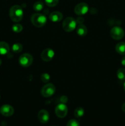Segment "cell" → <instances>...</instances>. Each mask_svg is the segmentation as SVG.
I'll return each instance as SVG.
<instances>
[{
	"label": "cell",
	"mask_w": 125,
	"mask_h": 126,
	"mask_svg": "<svg viewBox=\"0 0 125 126\" xmlns=\"http://www.w3.org/2000/svg\"><path fill=\"white\" fill-rule=\"evenodd\" d=\"M38 120L42 124H46L49 122L50 116L49 112L45 110H41L39 111L38 114Z\"/></svg>",
	"instance_id": "8fae6325"
},
{
	"label": "cell",
	"mask_w": 125,
	"mask_h": 126,
	"mask_svg": "<svg viewBox=\"0 0 125 126\" xmlns=\"http://www.w3.org/2000/svg\"><path fill=\"white\" fill-rule=\"evenodd\" d=\"M62 28L66 32H71L73 31L77 26V22L74 18L71 17H67L62 22Z\"/></svg>",
	"instance_id": "3957f363"
},
{
	"label": "cell",
	"mask_w": 125,
	"mask_h": 126,
	"mask_svg": "<svg viewBox=\"0 0 125 126\" xmlns=\"http://www.w3.org/2000/svg\"><path fill=\"white\" fill-rule=\"evenodd\" d=\"M12 29L13 30V32H14L15 33H20L23 30V27H22V25L16 23V24H14L12 26Z\"/></svg>",
	"instance_id": "ffe728a7"
},
{
	"label": "cell",
	"mask_w": 125,
	"mask_h": 126,
	"mask_svg": "<svg viewBox=\"0 0 125 126\" xmlns=\"http://www.w3.org/2000/svg\"><path fill=\"white\" fill-rule=\"evenodd\" d=\"M83 21H84V20H83V18H82V17H79V18H77L76 22H77V23H78V24H82V23H83Z\"/></svg>",
	"instance_id": "cb8c5ba5"
},
{
	"label": "cell",
	"mask_w": 125,
	"mask_h": 126,
	"mask_svg": "<svg viewBox=\"0 0 125 126\" xmlns=\"http://www.w3.org/2000/svg\"><path fill=\"white\" fill-rule=\"evenodd\" d=\"M55 52L53 50L50 48H46L44 49L41 54V59L42 60L45 62H49L53 58Z\"/></svg>",
	"instance_id": "9c48e42d"
},
{
	"label": "cell",
	"mask_w": 125,
	"mask_h": 126,
	"mask_svg": "<svg viewBox=\"0 0 125 126\" xmlns=\"http://www.w3.org/2000/svg\"><path fill=\"white\" fill-rule=\"evenodd\" d=\"M1 63H2V61H1V60L0 59V65H1Z\"/></svg>",
	"instance_id": "f1b7e54d"
},
{
	"label": "cell",
	"mask_w": 125,
	"mask_h": 126,
	"mask_svg": "<svg viewBox=\"0 0 125 126\" xmlns=\"http://www.w3.org/2000/svg\"><path fill=\"white\" fill-rule=\"evenodd\" d=\"M89 10L88 4L85 2H80L74 8V12L78 16L85 15L88 12Z\"/></svg>",
	"instance_id": "ba28073f"
},
{
	"label": "cell",
	"mask_w": 125,
	"mask_h": 126,
	"mask_svg": "<svg viewBox=\"0 0 125 126\" xmlns=\"http://www.w3.org/2000/svg\"><path fill=\"white\" fill-rule=\"evenodd\" d=\"M9 46L6 42H0V54L1 55H6L9 52Z\"/></svg>",
	"instance_id": "4fadbf2b"
},
{
	"label": "cell",
	"mask_w": 125,
	"mask_h": 126,
	"mask_svg": "<svg viewBox=\"0 0 125 126\" xmlns=\"http://www.w3.org/2000/svg\"><path fill=\"white\" fill-rule=\"evenodd\" d=\"M41 81L44 83H48L50 79V76L49 74L47 73H43L40 76Z\"/></svg>",
	"instance_id": "7402d4cb"
},
{
	"label": "cell",
	"mask_w": 125,
	"mask_h": 126,
	"mask_svg": "<svg viewBox=\"0 0 125 126\" xmlns=\"http://www.w3.org/2000/svg\"><path fill=\"white\" fill-rule=\"evenodd\" d=\"M67 101V98H66V97H64V96H63V97H61V102H62V103H65V102H66Z\"/></svg>",
	"instance_id": "d4e9b609"
},
{
	"label": "cell",
	"mask_w": 125,
	"mask_h": 126,
	"mask_svg": "<svg viewBox=\"0 0 125 126\" xmlns=\"http://www.w3.org/2000/svg\"><path fill=\"white\" fill-rule=\"evenodd\" d=\"M13 113H14V110L13 107L9 105H4L0 108V113L4 116H11L13 115Z\"/></svg>",
	"instance_id": "30bf717a"
},
{
	"label": "cell",
	"mask_w": 125,
	"mask_h": 126,
	"mask_svg": "<svg viewBox=\"0 0 125 126\" xmlns=\"http://www.w3.org/2000/svg\"><path fill=\"white\" fill-rule=\"evenodd\" d=\"M115 50L120 55H125V42L118 43L115 46Z\"/></svg>",
	"instance_id": "9a60e30c"
},
{
	"label": "cell",
	"mask_w": 125,
	"mask_h": 126,
	"mask_svg": "<svg viewBox=\"0 0 125 126\" xmlns=\"http://www.w3.org/2000/svg\"><path fill=\"white\" fill-rule=\"evenodd\" d=\"M31 20L33 25L38 28H40L45 25L47 22V18L45 15L42 14L36 13L32 15Z\"/></svg>",
	"instance_id": "7a4b0ae2"
},
{
	"label": "cell",
	"mask_w": 125,
	"mask_h": 126,
	"mask_svg": "<svg viewBox=\"0 0 125 126\" xmlns=\"http://www.w3.org/2000/svg\"><path fill=\"white\" fill-rule=\"evenodd\" d=\"M87 28L83 23L82 24H78L77 27V33L80 36H84L87 34Z\"/></svg>",
	"instance_id": "5bb4252c"
},
{
	"label": "cell",
	"mask_w": 125,
	"mask_h": 126,
	"mask_svg": "<svg viewBox=\"0 0 125 126\" xmlns=\"http://www.w3.org/2000/svg\"><path fill=\"white\" fill-rule=\"evenodd\" d=\"M43 8H44V3L41 1H38L33 5V9L37 12L42 11Z\"/></svg>",
	"instance_id": "ac0fdd59"
},
{
	"label": "cell",
	"mask_w": 125,
	"mask_h": 126,
	"mask_svg": "<svg viewBox=\"0 0 125 126\" xmlns=\"http://www.w3.org/2000/svg\"><path fill=\"white\" fill-rule=\"evenodd\" d=\"M23 49V46H22V44L20 43H15L14 44L12 45V51L14 53H16V54H18V53H20Z\"/></svg>",
	"instance_id": "e0dca14e"
},
{
	"label": "cell",
	"mask_w": 125,
	"mask_h": 126,
	"mask_svg": "<svg viewBox=\"0 0 125 126\" xmlns=\"http://www.w3.org/2000/svg\"><path fill=\"white\" fill-rule=\"evenodd\" d=\"M62 17H63V16L62 13L58 11L53 12L49 15V19L53 22H60L62 19Z\"/></svg>",
	"instance_id": "7c38bea8"
},
{
	"label": "cell",
	"mask_w": 125,
	"mask_h": 126,
	"mask_svg": "<svg viewBox=\"0 0 125 126\" xmlns=\"http://www.w3.org/2000/svg\"><path fill=\"white\" fill-rule=\"evenodd\" d=\"M121 64H122L123 66H125V57L123 58L122 59H121Z\"/></svg>",
	"instance_id": "484cf974"
},
{
	"label": "cell",
	"mask_w": 125,
	"mask_h": 126,
	"mask_svg": "<svg viewBox=\"0 0 125 126\" xmlns=\"http://www.w3.org/2000/svg\"><path fill=\"white\" fill-rule=\"evenodd\" d=\"M116 75H117L118 78L120 80H121V81L125 80V68L118 69L117 71V73H116Z\"/></svg>",
	"instance_id": "d6986e66"
},
{
	"label": "cell",
	"mask_w": 125,
	"mask_h": 126,
	"mask_svg": "<svg viewBox=\"0 0 125 126\" xmlns=\"http://www.w3.org/2000/svg\"><path fill=\"white\" fill-rule=\"evenodd\" d=\"M67 107L64 103H60L56 106L55 108V113L56 115L60 118H64L66 116L67 114Z\"/></svg>",
	"instance_id": "52a82bcc"
},
{
	"label": "cell",
	"mask_w": 125,
	"mask_h": 126,
	"mask_svg": "<svg viewBox=\"0 0 125 126\" xmlns=\"http://www.w3.org/2000/svg\"><path fill=\"white\" fill-rule=\"evenodd\" d=\"M110 36L115 40L121 39L125 36V32L120 27H114L110 30Z\"/></svg>",
	"instance_id": "8992f818"
},
{
	"label": "cell",
	"mask_w": 125,
	"mask_h": 126,
	"mask_svg": "<svg viewBox=\"0 0 125 126\" xmlns=\"http://www.w3.org/2000/svg\"><path fill=\"white\" fill-rule=\"evenodd\" d=\"M18 61L21 66L24 68H26L31 65L33 62V58L31 55L28 53H25L20 55Z\"/></svg>",
	"instance_id": "277c9868"
},
{
	"label": "cell",
	"mask_w": 125,
	"mask_h": 126,
	"mask_svg": "<svg viewBox=\"0 0 125 126\" xmlns=\"http://www.w3.org/2000/svg\"><path fill=\"white\" fill-rule=\"evenodd\" d=\"M9 16L12 21L18 22L22 20L23 17V11L22 7L18 5H14L9 11Z\"/></svg>",
	"instance_id": "6da1fadb"
},
{
	"label": "cell",
	"mask_w": 125,
	"mask_h": 126,
	"mask_svg": "<svg viewBox=\"0 0 125 126\" xmlns=\"http://www.w3.org/2000/svg\"><path fill=\"white\" fill-rule=\"evenodd\" d=\"M84 110L82 107H77L74 110V116L77 118H82L84 115Z\"/></svg>",
	"instance_id": "2e32d148"
},
{
	"label": "cell",
	"mask_w": 125,
	"mask_h": 126,
	"mask_svg": "<svg viewBox=\"0 0 125 126\" xmlns=\"http://www.w3.org/2000/svg\"><path fill=\"white\" fill-rule=\"evenodd\" d=\"M66 126H80V124L76 119H70L67 123Z\"/></svg>",
	"instance_id": "603a6c76"
},
{
	"label": "cell",
	"mask_w": 125,
	"mask_h": 126,
	"mask_svg": "<svg viewBox=\"0 0 125 126\" xmlns=\"http://www.w3.org/2000/svg\"><path fill=\"white\" fill-rule=\"evenodd\" d=\"M121 109H122V111L125 113V103H124L123 104L122 107H121Z\"/></svg>",
	"instance_id": "4316f807"
},
{
	"label": "cell",
	"mask_w": 125,
	"mask_h": 126,
	"mask_svg": "<svg viewBox=\"0 0 125 126\" xmlns=\"http://www.w3.org/2000/svg\"><path fill=\"white\" fill-rule=\"evenodd\" d=\"M45 2L49 7H55L58 4L59 0H45Z\"/></svg>",
	"instance_id": "44dd1931"
},
{
	"label": "cell",
	"mask_w": 125,
	"mask_h": 126,
	"mask_svg": "<svg viewBox=\"0 0 125 126\" xmlns=\"http://www.w3.org/2000/svg\"><path fill=\"white\" fill-rule=\"evenodd\" d=\"M123 87H124V90H125V83H124V85H123Z\"/></svg>",
	"instance_id": "83f0119b"
},
{
	"label": "cell",
	"mask_w": 125,
	"mask_h": 126,
	"mask_svg": "<svg viewBox=\"0 0 125 126\" xmlns=\"http://www.w3.org/2000/svg\"><path fill=\"white\" fill-rule=\"evenodd\" d=\"M56 89L55 86L51 83H47L43 86L41 89V94L44 97H49L55 94Z\"/></svg>",
	"instance_id": "5b68a950"
}]
</instances>
